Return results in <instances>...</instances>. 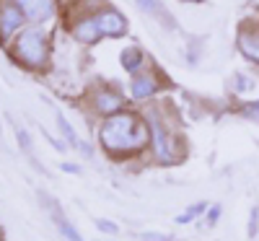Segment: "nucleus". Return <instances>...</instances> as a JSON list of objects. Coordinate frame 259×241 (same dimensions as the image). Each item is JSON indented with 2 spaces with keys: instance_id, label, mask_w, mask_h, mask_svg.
I'll list each match as a JSON object with an SVG mask.
<instances>
[{
  "instance_id": "obj_1",
  "label": "nucleus",
  "mask_w": 259,
  "mask_h": 241,
  "mask_svg": "<svg viewBox=\"0 0 259 241\" xmlns=\"http://www.w3.org/2000/svg\"><path fill=\"white\" fill-rule=\"evenodd\" d=\"M101 143L109 150H138L148 143V127L135 114H114L101 127Z\"/></svg>"
},
{
  "instance_id": "obj_2",
  "label": "nucleus",
  "mask_w": 259,
  "mask_h": 241,
  "mask_svg": "<svg viewBox=\"0 0 259 241\" xmlns=\"http://www.w3.org/2000/svg\"><path fill=\"white\" fill-rule=\"evenodd\" d=\"M127 24L124 18L117 13V11H101L91 18H85L83 24L75 26V36L80 42H96L99 36H117V34H124Z\"/></svg>"
},
{
  "instance_id": "obj_3",
  "label": "nucleus",
  "mask_w": 259,
  "mask_h": 241,
  "mask_svg": "<svg viewBox=\"0 0 259 241\" xmlns=\"http://www.w3.org/2000/svg\"><path fill=\"white\" fill-rule=\"evenodd\" d=\"M16 55L26 65H41L47 60V36L39 29L21 31V36L16 42Z\"/></svg>"
},
{
  "instance_id": "obj_4",
  "label": "nucleus",
  "mask_w": 259,
  "mask_h": 241,
  "mask_svg": "<svg viewBox=\"0 0 259 241\" xmlns=\"http://www.w3.org/2000/svg\"><path fill=\"white\" fill-rule=\"evenodd\" d=\"M239 47H241V52H244L249 60L259 62V24H249V26L241 29V34H239Z\"/></svg>"
},
{
  "instance_id": "obj_5",
  "label": "nucleus",
  "mask_w": 259,
  "mask_h": 241,
  "mask_svg": "<svg viewBox=\"0 0 259 241\" xmlns=\"http://www.w3.org/2000/svg\"><path fill=\"white\" fill-rule=\"evenodd\" d=\"M18 8L29 21H41V18H50L55 6L52 0H18Z\"/></svg>"
},
{
  "instance_id": "obj_6",
  "label": "nucleus",
  "mask_w": 259,
  "mask_h": 241,
  "mask_svg": "<svg viewBox=\"0 0 259 241\" xmlns=\"http://www.w3.org/2000/svg\"><path fill=\"white\" fill-rule=\"evenodd\" d=\"M21 18H24V13L18 6H6L0 11V34H11L21 24Z\"/></svg>"
},
{
  "instance_id": "obj_7",
  "label": "nucleus",
  "mask_w": 259,
  "mask_h": 241,
  "mask_svg": "<svg viewBox=\"0 0 259 241\" xmlns=\"http://www.w3.org/2000/svg\"><path fill=\"white\" fill-rule=\"evenodd\" d=\"M50 213H52V218H55L57 228H60L65 236H68L70 241H83V238H80V233H78V231H75V228L68 223V218H65V215H60V210H57V205H55L52 200H50Z\"/></svg>"
},
{
  "instance_id": "obj_8",
  "label": "nucleus",
  "mask_w": 259,
  "mask_h": 241,
  "mask_svg": "<svg viewBox=\"0 0 259 241\" xmlns=\"http://www.w3.org/2000/svg\"><path fill=\"white\" fill-rule=\"evenodd\" d=\"M156 78L153 75H140V78H135V83H133V94L138 96V99H145V96H150V94H153L156 91Z\"/></svg>"
},
{
  "instance_id": "obj_9",
  "label": "nucleus",
  "mask_w": 259,
  "mask_h": 241,
  "mask_svg": "<svg viewBox=\"0 0 259 241\" xmlns=\"http://www.w3.org/2000/svg\"><path fill=\"white\" fill-rule=\"evenodd\" d=\"M119 104H122V99L117 94H101L96 99V106L101 109V112H114V109H119Z\"/></svg>"
},
{
  "instance_id": "obj_10",
  "label": "nucleus",
  "mask_w": 259,
  "mask_h": 241,
  "mask_svg": "<svg viewBox=\"0 0 259 241\" xmlns=\"http://www.w3.org/2000/svg\"><path fill=\"white\" fill-rule=\"evenodd\" d=\"M140 62H143V55H140L138 50H124V52H122V65H124L127 70H135Z\"/></svg>"
},
{
  "instance_id": "obj_11",
  "label": "nucleus",
  "mask_w": 259,
  "mask_h": 241,
  "mask_svg": "<svg viewBox=\"0 0 259 241\" xmlns=\"http://www.w3.org/2000/svg\"><path fill=\"white\" fill-rule=\"evenodd\" d=\"M16 135H18L21 145H24V150H26L29 156L34 158V150H31V140H29V135H26V130H24V127H16Z\"/></svg>"
},
{
  "instance_id": "obj_12",
  "label": "nucleus",
  "mask_w": 259,
  "mask_h": 241,
  "mask_svg": "<svg viewBox=\"0 0 259 241\" xmlns=\"http://www.w3.org/2000/svg\"><path fill=\"white\" fill-rule=\"evenodd\" d=\"M202 208H205V205H194V208H192L189 213H184V215H179V218H177V221H179V223H187V221H192V218H194V215H197V213H202Z\"/></svg>"
},
{
  "instance_id": "obj_13",
  "label": "nucleus",
  "mask_w": 259,
  "mask_h": 241,
  "mask_svg": "<svg viewBox=\"0 0 259 241\" xmlns=\"http://www.w3.org/2000/svg\"><path fill=\"white\" fill-rule=\"evenodd\" d=\"M140 241H171L168 236H156V233H143V236H138Z\"/></svg>"
},
{
  "instance_id": "obj_14",
  "label": "nucleus",
  "mask_w": 259,
  "mask_h": 241,
  "mask_svg": "<svg viewBox=\"0 0 259 241\" xmlns=\"http://www.w3.org/2000/svg\"><path fill=\"white\" fill-rule=\"evenodd\" d=\"M99 223V228L101 231H106V233H117V226L114 223H109V221H96Z\"/></svg>"
}]
</instances>
